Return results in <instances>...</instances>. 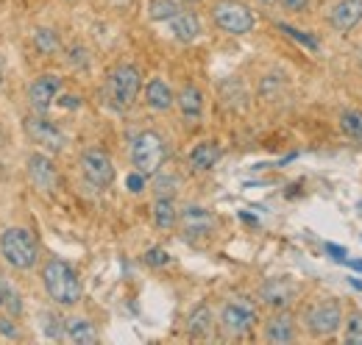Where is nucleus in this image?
<instances>
[{
	"mask_svg": "<svg viewBox=\"0 0 362 345\" xmlns=\"http://www.w3.org/2000/svg\"><path fill=\"white\" fill-rule=\"evenodd\" d=\"M42 284L47 298L59 306H76L81 301V279L64 259H47L42 264Z\"/></svg>",
	"mask_w": 362,
	"mask_h": 345,
	"instance_id": "f257e3e1",
	"label": "nucleus"
},
{
	"mask_svg": "<svg viewBox=\"0 0 362 345\" xmlns=\"http://www.w3.org/2000/svg\"><path fill=\"white\" fill-rule=\"evenodd\" d=\"M142 89V73L134 64H117L109 78H106V100L112 109L126 112L134 106V100L139 98Z\"/></svg>",
	"mask_w": 362,
	"mask_h": 345,
	"instance_id": "f03ea898",
	"label": "nucleus"
},
{
	"mask_svg": "<svg viewBox=\"0 0 362 345\" xmlns=\"http://www.w3.org/2000/svg\"><path fill=\"white\" fill-rule=\"evenodd\" d=\"M165 162H168V142L162 139V134L139 131L132 139V165H134L136 172L151 178L153 172L162 170Z\"/></svg>",
	"mask_w": 362,
	"mask_h": 345,
	"instance_id": "7ed1b4c3",
	"label": "nucleus"
},
{
	"mask_svg": "<svg viewBox=\"0 0 362 345\" xmlns=\"http://www.w3.org/2000/svg\"><path fill=\"white\" fill-rule=\"evenodd\" d=\"M37 240L28 228L11 226L0 234V257L6 259L14 270H31L37 262Z\"/></svg>",
	"mask_w": 362,
	"mask_h": 345,
	"instance_id": "20e7f679",
	"label": "nucleus"
},
{
	"mask_svg": "<svg viewBox=\"0 0 362 345\" xmlns=\"http://www.w3.org/2000/svg\"><path fill=\"white\" fill-rule=\"evenodd\" d=\"M212 20L221 31L234 34V37H243V34H251L254 25H257V17L254 11L240 3V0H218L212 6Z\"/></svg>",
	"mask_w": 362,
	"mask_h": 345,
	"instance_id": "39448f33",
	"label": "nucleus"
},
{
	"mask_svg": "<svg viewBox=\"0 0 362 345\" xmlns=\"http://www.w3.org/2000/svg\"><path fill=\"white\" fill-rule=\"evenodd\" d=\"M257 326V306L248 298H231L221 309V329L226 337H245L251 329Z\"/></svg>",
	"mask_w": 362,
	"mask_h": 345,
	"instance_id": "423d86ee",
	"label": "nucleus"
},
{
	"mask_svg": "<svg viewBox=\"0 0 362 345\" xmlns=\"http://www.w3.org/2000/svg\"><path fill=\"white\" fill-rule=\"evenodd\" d=\"M304 326L313 337H334L343 326V309L337 301H317L304 312Z\"/></svg>",
	"mask_w": 362,
	"mask_h": 345,
	"instance_id": "0eeeda50",
	"label": "nucleus"
},
{
	"mask_svg": "<svg viewBox=\"0 0 362 345\" xmlns=\"http://www.w3.org/2000/svg\"><path fill=\"white\" fill-rule=\"evenodd\" d=\"M81 172L84 178L90 181L95 189H106L112 187L115 181V165H112V156L100 148H90L81 153Z\"/></svg>",
	"mask_w": 362,
	"mask_h": 345,
	"instance_id": "6e6552de",
	"label": "nucleus"
},
{
	"mask_svg": "<svg viewBox=\"0 0 362 345\" xmlns=\"http://www.w3.org/2000/svg\"><path fill=\"white\" fill-rule=\"evenodd\" d=\"M179 223H181V234H184L187 240H204V237H212L215 228H218L215 215H212L209 209H204V206H195V204H189V206L181 209Z\"/></svg>",
	"mask_w": 362,
	"mask_h": 345,
	"instance_id": "1a4fd4ad",
	"label": "nucleus"
},
{
	"mask_svg": "<svg viewBox=\"0 0 362 345\" xmlns=\"http://www.w3.org/2000/svg\"><path fill=\"white\" fill-rule=\"evenodd\" d=\"M25 134L37 142V145H42L45 151H50V153H59L64 145H67V136H64V131L59 129L56 123H50V120H45L42 115L40 117H25Z\"/></svg>",
	"mask_w": 362,
	"mask_h": 345,
	"instance_id": "9d476101",
	"label": "nucleus"
},
{
	"mask_svg": "<svg viewBox=\"0 0 362 345\" xmlns=\"http://www.w3.org/2000/svg\"><path fill=\"white\" fill-rule=\"evenodd\" d=\"M59 92H62V78L53 73H45V76L34 78V84L28 86V103L37 115H45L53 106V100L59 98Z\"/></svg>",
	"mask_w": 362,
	"mask_h": 345,
	"instance_id": "9b49d317",
	"label": "nucleus"
},
{
	"mask_svg": "<svg viewBox=\"0 0 362 345\" xmlns=\"http://www.w3.org/2000/svg\"><path fill=\"white\" fill-rule=\"evenodd\" d=\"M25 168H28L31 184L40 192H53L59 187V170H56V165H53V159L47 153H31L28 162H25Z\"/></svg>",
	"mask_w": 362,
	"mask_h": 345,
	"instance_id": "f8f14e48",
	"label": "nucleus"
},
{
	"mask_svg": "<svg viewBox=\"0 0 362 345\" xmlns=\"http://www.w3.org/2000/svg\"><path fill=\"white\" fill-rule=\"evenodd\" d=\"M298 296V284L293 279H268L259 287V301L271 309H287Z\"/></svg>",
	"mask_w": 362,
	"mask_h": 345,
	"instance_id": "ddd939ff",
	"label": "nucleus"
},
{
	"mask_svg": "<svg viewBox=\"0 0 362 345\" xmlns=\"http://www.w3.org/2000/svg\"><path fill=\"white\" fill-rule=\"evenodd\" d=\"M362 23V0H340L329 8V25L334 31H351Z\"/></svg>",
	"mask_w": 362,
	"mask_h": 345,
	"instance_id": "4468645a",
	"label": "nucleus"
},
{
	"mask_svg": "<svg viewBox=\"0 0 362 345\" xmlns=\"http://www.w3.org/2000/svg\"><path fill=\"white\" fill-rule=\"evenodd\" d=\"M176 106H179L181 117L187 126H195L201 123V115H204V92L195 84H184L176 95Z\"/></svg>",
	"mask_w": 362,
	"mask_h": 345,
	"instance_id": "2eb2a0df",
	"label": "nucleus"
},
{
	"mask_svg": "<svg viewBox=\"0 0 362 345\" xmlns=\"http://www.w3.org/2000/svg\"><path fill=\"white\" fill-rule=\"evenodd\" d=\"M265 340L271 345H287L296 340V320L287 309H276V315L265 323Z\"/></svg>",
	"mask_w": 362,
	"mask_h": 345,
	"instance_id": "dca6fc26",
	"label": "nucleus"
},
{
	"mask_svg": "<svg viewBox=\"0 0 362 345\" xmlns=\"http://www.w3.org/2000/svg\"><path fill=\"white\" fill-rule=\"evenodd\" d=\"M145 103H148L151 112H170L173 103H176V95H173V89L168 86V81L151 78V81L145 84Z\"/></svg>",
	"mask_w": 362,
	"mask_h": 345,
	"instance_id": "f3484780",
	"label": "nucleus"
},
{
	"mask_svg": "<svg viewBox=\"0 0 362 345\" xmlns=\"http://www.w3.org/2000/svg\"><path fill=\"white\" fill-rule=\"evenodd\" d=\"M212 332H215V315H212V309L206 303L195 306L189 312V317H187V334L192 340H206V337H212Z\"/></svg>",
	"mask_w": 362,
	"mask_h": 345,
	"instance_id": "a211bd4d",
	"label": "nucleus"
},
{
	"mask_svg": "<svg viewBox=\"0 0 362 345\" xmlns=\"http://www.w3.org/2000/svg\"><path fill=\"white\" fill-rule=\"evenodd\" d=\"M221 159V145L218 142H198L192 151H189V168L198 172L212 170Z\"/></svg>",
	"mask_w": 362,
	"mask_h": 345,
	"instance_id": "6ab92c4d",
	"label": "nucleus"
},
{
	"mask_svg": "<svg viewBox=\"0 0 362 345\" xmlns=\"http://www.w3.org/2000/svg\"><path fill=\"white\" fill-rule=\"evenodd\" d=\"M170 31H173V37L179 42H195L201 37V20L192 11H179L170 20Z\"/></svg>",
	"mask_w": 362,
	"mask_h": 345,
	"instance_id": "aec40b11",
	"label": "nucleus"
},
{
	"mask_svg": "<svg viewBox=\"0 0 362 345\" xmlns=\"http://www.w3.org/2000/svg\"><path fill=\"white\" fill-rule=\"evenodd\" d=\"M64 337L70 343H78V345L98 343V332H95V326H92L87 317H70V320H64Z\"/></svg>",
	"mask_w": 362,
	"mask_h": 345,
	"instance_id": "412c9836",
	"label": "nucleus"
},
{
	"mask_svg": "<svg viewBox=\"0 0 362 345\" xmlns=\"http://www.w3.org/2000/svg\"><path fill=\"white\" fill-rule=\"evenodd\" d=\"M153 223L162 231H168V228H173L179 223V209H176L173 198H156L153 201Z\"/></svg>",
	"mask_w": 362,
	"mask_h": 345,
	"instance_id": "4be33fe9",
	"label": "nucleus"
},
{
	"mask_svg": "<svg viewBox=\"0 0 362 345\" xmlns=\"http://www.w3.org/2000/svg\"><path fill=\"white\" fill-rule=\"evenodd\" d=\"M221 95H223L226 106H231V109H245V106H248V89H245V84H243L240 78L223 81V84H221Z\"/></svg>",
	"mask_w": 362,
	"mask_h": 345,
	"instance_id": "5701e85b",
	"label": "nucleus"
},
{
	"mask_svg": "<svg viewBox=\"0 0 362 345\" xmlns=\"http://www.w3.org/2000/svg\"><path fill=\"white\" fill-rule=\"evenodd\" d=\"M31 42H34V47H37L42 56H56V53L62 50V40H59V34H56L53 28H34Z\"/></svg>",
	"mask_w": 362,
	"mask_h": 345,
	"instance_id": "b1692460",
	"label": "nucleus"
},
{
	"mask_svg": "<svg viewBox=\"0 0 362 345\" xmlns=\"http://www.w3.org/2000/svg\"><path fill=\"white\" fill-rule=\"evenodd\" d=\"M179 11H184L179 0H151L148 3V17L153 23H170Z\"/></svg>",
	"mask_w": 362,
	"mask_h": 345,
	"instance_id": "393cba45",
	"label": "nucleus"
},
{
	"mask_svg": "<svg viewBox=\"0 0 362 345\" xmlns=\"http://www.w3.org/2000/svg\"><path fill=\"white\" fill-rule=\"evenodd\" d=\"M181 187V178L176 172H153V192L156 198H176Z\"/></svg>",
	"mask_w": 362,
	"mask_h": 345,
	"instance_id": "a878e982",
	"label": "nucleus"
},
{
	"mask_svg": "<svg viewBox=\"0 0 362 345\" xmlns=\"http://www.w3.org/2000/svg\"><path fill=\"white\" fill-rule=\"evenodd\" d=\"M340 129L346 131V136H351L354 142L362 145V112L360 109H346L340 115Z\"/></svg>",
	"mask_w": 362,
	"mask_h": 345,
	"instance_id": "bb28decb",
	"label": "nucleus"
},
{
	"mask_svg": "<svg viewBox=\"0 0 362 345\" xmlns=\"http://www.w3.org/2000/svg\"><path fill=\"white\" fill-rule=\"evenodd\" d=\"M287 89V81H284V76H279V73H271V76H265L262 81H259V95L265 98V100H279V95Z\"/></svg>",
	"mask_w": 362,
	"mask_h": 345,
	"instance_id": "cd10ccee",
	"label": "nucleus"
},
{
	"mask_svg": "<svg viewBox=\"0 0 362 345\" xmlns=\"http://www.w3.org/2000/svg\"><path fill=\"white\" fill-rule=\"evenodd\" d=\"M346 343L362 345V312H351L346 320Z\"/></svg>",
	"mask_w": 362,
	"mask_h": 345,
	"instance_id": "c85d7f7f",
	"label": "nucleus"
},
{
	"mask_svg": "<svg viewBox=\"0 0 362 345\" xmlns=\"http://www.w3.org/2000/svg\"><path fill=\"white\" fill-rule=\"evenodd\" d=\"M0 306H6V312H8L11 317H20V312H23V298H20V293H17L14 287L6 284V293H3V303H0Z\"/></svg>",
	"mask_w": 362,
	"mask_h": 345,
	"instance_id": "c756f323",
	"label": "nucleus"
},
{
	"mask_svg": "<svg viewBox=\"0 0 362 345\" xmlns=\"http://www.w3.org/2000/svg\"><path fill=\"white\" fill-rule=\"evenodd\" d=\"M279 31H284V34H287L290 40L301 42L304 47H310V50H317V40H315V37H310V34H304V31H298V28L287 25V23H279Z\"/></svg>",
	"mask_w": 362,
	"mask_h": 345,
	"instance_id": "7c9ffc66",
	"label": "nucleus"
},
{
	"mask_svg": "<svg viewBox=\"0 0 362 345\" xmlns=\"http://www.w3.org/2000/svg\"><path fill=\"white\" fill-rule=\"evenodd\" d=\"M42 320H45V334L50 340H62L64 337V320L62 317H56L53 312H45Z\"/></svg>",
	"mask_w": 362,
	"mask_h": 345,
	"instance_id": "2f4dec72",
	"label": "nucleus"
},
{
	"mask_svg": "<svg viewBox=\"0 0 362 345\" xmlns=\"http://www.w3.org/2000/svg\"><path fill=\"white\" fill-rule=\"evenodd\" d=\"M67 62H70L73 67H78V70H87V67H90V50L81 47V45H73V47L67 50Z\"/></svg>",
	"mask_w": 362,
	"mask_h": 345,
	"instance_id": "473e14b6",
	"label": "nucleus"
},
{
	"mask_svg": "<svg viewBox=\"0 0 362 345\" xmlns=\"http://www.w3.org/2000/svg\"><path fill=\"white\" fill-rule=\"evenodd\" d=\"M170 262V254L165 251V248H151V251H145V264H151V267H165Z\"/></svg>",
	"mask_w": 362,
	"mask_h": 345,
	"instance_id": "72a5a7b5",
	"label": "nucleus"
},
{
	"mask_svg": "<svg viewBox=\"0 0 362 345\" xmlns=\"http://www.w3.org/2000/svg\"><path fill=\"white\" fill-rule=\"evenodd\" d=\"M0 334L8 337V340H20V329H17V323H14L11 315L8 317H0Z\"/></svg>",
	"mask_w": 362,
	"mask_h": 345,
	"instance_id": "f704fd0d",
	"label": "nucleus"
},
{
	"mask_svg": "<svg viewBox=\"0 0 362 345\" xmlns=\"http://www.w3.org/2000/svg\"><path fill=\"white\" fill-rule=\"evenodd\" d=\"M126 187H129V192H142V189H145V175H142V172H132V175H129V178H126Z\"/></svg>",
	"mask_w": 362,
	"mask_h": 345,
	"instance_id": "c9c22d12",
	"label": "nucleus"
},
{
	"mask_svg": "<svg viewBox=\"0 0 362 345\" xmlns=\"http://www.w3.org/2000/svg\"><path fill=\"white\" fill-rule=\"evenodd\" d=\"M287 11H304L307 6H310V0H279Z\"/></svg>",
	"mask_w": 362,
	"mask_h": 345,
	"instance_id": "e433bc0d",
	"label": "nucleus"
},
{
	"mask_svg": "<svg viewBox=\"0 0 362 345\" xmlns=\"http://www.w3.org/2000/svg\"><path fill=\"white\" fill-rule=\"evenodd\" d=\"M326 251L337 259V262H343V259H346V248H340V245H332V242H329V245H326Z\"/></svg>",
	"mask_w": 362,
	"mask_h": 345,
	"instance_id": "4c0bfd02",
	"label": "nucleus"
},
{
	"mask_svg": "<svg viewBox=\"0 0 362 345\" xmlns=\"http://www.w3.org/2000/svg\"><path fill=\"white\" fill-rule=\"evenodd\" d=\"M62 103H64L67 109H76V106H81V98H73V95H67V98H62Z\"/></svg>",
	"mask_w": 362,
	"mask_h": 345,
	"instance_id": "58836bf2",
	"label": "nucleus"
},
{
	"mask_svg": "<svg viewBox=\"0 0 362 345\" xmlns=\"http://www.w3.org/2000/svg\"><path fill=\"white\" fill-rule=\"evenodd\" d=\"M343 262H349L354 270H360V273H362V262H357V259H354V262H351V259H343Z\"/></svg>",
	"mask_w": 362,
	"mask_h": 345,
	"instance_id": "ea45409f",
	"label": "nucleus"
},
{
	"mask_svg": "<svg viewBox=\"0 0 362 345\" xmlns=\"http://www.w3.org/2000/svg\"><path fill=\"white\" fill-rule=\"evenodd\" d=\"M3 293H6V281L0 279V303H3Z\"/></svg>",
	"mask_w": 362,
	"mask_h": 345,
	"instance_id": "a19ab883",
	"label": "nucleus"
},
{
	"mask_svg": "<svg viewBox=\"0 0 362 345\" xmlns=\"http://www.w3.org/2000/svg\"><path fill=\"white\" fill-rule=\"evenodd\" d=\"M0 86H3V62H0Z\"/></svg>",
	"mask_w": 362,
	"mask_h": 345,
	"instance_id": "79ce46f5",
	"label": "nucleus"
},
{
	"mask_svg": "<svg viewBox=\"0 0 362 345\" xmlns=\"http://www.w3.org/2000/svg\"><path fill=\"white\" fill-rule=\"evenodd\" d=\"M181 3H201V0H181Z\"/></svg>",
	"mask_w": 362,
	"mask_h": 345,
	"instance_id": "37998d69",
	"label": "nucleus"
},
{
	"mask_svg": "<svg viewBox=\"0 0 362 345\" xmlns=\"http://www.w3.org/2000/svg\"><path fill=\"white\" fill-rule=\"evenodd\" d=\"M0 145H3V129H0Z\"/></svg>",
	"mask_w": 362,
	"mask_h": 345,
	"instance_id": "c03bdc74",
	"label": "nucleus"
},
{
	"mask_svg": "<svg viewBox=\"0 0 362 345\" xmlns=\"http://www.w3.org/2000/svg\"><path fill=\"white\" fill-rule=\"evenodd\" d=\"M360 70H362V50H360Z\"/></svg>",
	"mask_w": 362,
	"mask_h": 345,
	"instance_id": "a18cd8bd",
	"label": "nucleus"
},
{
	"mask_svg": "<svg viewBox=\"0 0 362 345\" xmlns=\"http://www.w3.org/2000/svg\"><path fill=\"white\" fill-rule=\"evenodd\" d=\"M265 3H273V0H265Z\"/></svg>",
	"mask_w": 362,
	"mask_h": 345,
	"instance_id": "49530a36",
	"label": "nucleus"
}]
</instances>
